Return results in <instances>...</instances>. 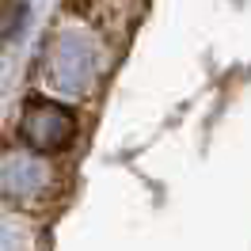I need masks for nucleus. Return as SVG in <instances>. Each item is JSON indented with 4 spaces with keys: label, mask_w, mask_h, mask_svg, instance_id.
Wrapping results in <instances>:
<instances>
[{
    "label": "nucleus",
    "mask_w": 251,
    "mask_h": 251,
    "mask_svg": "<svg viewBox=\"0 0 251 251\" xmlns=\"http://www.w3.org/2000/svg\"><path fill=\"white\" fill-rule=\"evenodd\" d=\"M110 61V46L92 23H65L50 34L42 53V84L57 99H84L95 92Z\"/></svg>",
    "instance_id": "1"
},
{
    "label": "nucleus",
    "mask_w": 251,
    "mask_h": 251,
    "mask_svg": "<svg viewBox=\"0 0 251 251\" xmlns=\"http://www.w3.org/2000/svg\"><path fill=\"white\" fill-rule=\"evenodd\" d=\"M76 137V118L73 110L57 103V99H31L23 103V114H19V145H27L42 156H53L69 149Z\"/></svg>",
    "instance_id": "2"
},
{
    "label": "nucleus",
    "mask_w": 251,
    "mask_h": 251,
    "mask_svg": "<svg viewBox=\"0 0 251 251\" xmlns=\"http://www.w3.org/2000/svg\"><path fill=\"white\" fill-rule=\"evenodd\" d=\"M53 183H57V175L50 168V160L42 152H34V149H12L8 156H4V194L12 198V202H42L53 194Z\"/></svg>",
    "instance_id": "3"
}]
</instances>
